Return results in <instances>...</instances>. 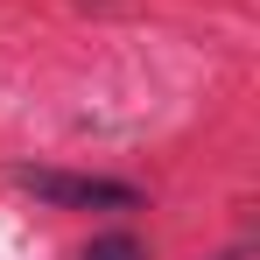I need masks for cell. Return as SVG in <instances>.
Instances as JSON below:
<instances>
[{
  "mask_svg": "<svg viewBox=\"0 0 260 260\" xmlns=\"http://www.w3.org/2000/svg\"><path fill=\"white\" fill-rule=\"evenodd\" d=\"M14 183L49 211H134L141 204V190L120 176H78V169H36L28 162V169H14Z\"/></svg>",
  "mask_w": 260,
  "mask_h": 260,
  "instance_id": "1",
  "label": "cell"
},
{
  "mask_svg": "<svg viewBox=\"0 0 260 260\" xmlns=\"http://www.w3.org/2000/svg\"><path fill=\"white\" fill-rule=\"evenodd\" d=\"M78 260H148V246H141L134 232H99V239H91Z\"/></svg>",
  "mask_w": 260,
  "mask_h": 260,
  "instance_id": "2",
  "label": "cell"
},
{
  "mask_svg": "<svg viewBox=\"0 0 260 260\" xmlns=\"http://www.w3.org/2000/svg\"><path fill=\"white\" fill-rule=\"evenodd\" d=\"M218 260H246V253H239V246H232V253H218Z\"/></svg>",
  "mask_w": 260,
  "mask_h": 260,
  "instance_id": "3",
  "label": "cell"
}]
</instances>
